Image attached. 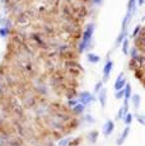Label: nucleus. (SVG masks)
<instances>
[{"instance_id": "nucleus-1", "label": "nucleus", "mask_w": 145, "mask_h": 146, "mask_svg": "<svg viewBox=\"0 0 145 146\" xmlns=\"http://www.w3.org/2000/svg\"><path fill=\"white\" fill-rule=\"evenodd\" d=\"M92 33H93V27L89 26V27L87 28V31L84 32V36H83V47H84V50H85V47L88 46L89 42H90Z\"/></svg>"}, {"instance_id": "nucleus-2", "label": "nucleus", "mask_w": 145, "mask_h": 146, "mask_svg": "<svg viewBox=\"0 0 145 146\" xmlns=\"http://www.w3.org/2000/svg\"><path fill=\"white\" fill-rule=\"evenodd\" d=\"M92 100H93V97H92L88 92H84V93H82V95H80V103H82L84 107L87 104H89Z\"/></svg>"}, {"instance_id": "nucleus-3", "label": "nucleus", "mask_w": 145, "mask_h": 146, "mask_svg": "<svg viewBox=\"0 0 145 146\" xmlns=\"http://www.w3.org/2000/svg\"><path fill=\"white\" fill-rule=\"evenodd\" d=\"M125 84H126V80L124 79V74H120L118 75V79L115 83V90H121L122 88H125Z\"/></svg>"}, {"instance_id": "nucleus-4", "label": "nucleus", "mask_w": 145, "mask_h": 146, "mask_svg": "<svg viewBox=\"0 0 145 146\" xmlns=\"http://www.w3.org/2000/svg\"><path fill=\"white\" fill-rule=\"evenodd\" d=\"M112 66H113L112 61H108V62L106 64L104 69H103V76H104V80H107V78L110 76V72H111V70H112Z\"/></svg>"}, {"instance_id": "nucleus-5", "label": "nucleus", "mask_w": 145, "mask_h": 146, "mask_svg": "<svg viewBox=\"0 0 145 146\" xmlns=\"http://www.w3.org/2000/svg\"><path fill=\"white\" fill-rule=\"evenodd\" d=\"M103 131H104L106 136H108V135L112 133V131H113V122L112 121H108V122L106 123L104 127H103Z\"/></svg>"}, {"instance_id": "nucleus-6", "label": "nucleus", "mask_w": 145, "mask_h": 146, "mask_svg": "<svg viewBox=\"0 0 145 146\" xmlns=\"http://www.w3.org/2000/svg\"><path fill=\"white\" fill-rule=\"evenodd\" d=\"M129 132H130V128H129V127H126V128H125V131H124V132L121 133V136L118 137V140H117V145H120V146H121L122 144H124L125 139H126V137L129 136Z\"/></svg>"}, {"instance_id": "nucleus-7", "label": "nucleus", "mask_w": 145, "mask_h": 146, "mask_svg": "<svg viewBox=\"0 0 145 146\" xmlns=\"http://www.w3.org/2000/svg\"><path fill=\"white\" fill-rule=\"evenodd\" d=\"M106 98H107V92L102 90L101 93H99V103H101V107H104L106 106Z\"/></svg>"}, {"instance_id": "nucleus-8", "label": "nucleus", "mask_w": 145, "mask_h": 146, "mask_svg": "<svg viewBox=\"0 0 145 146\" xmlns=\"http://www.w3.org/2000/svg\"><path fill=\"white\" fill-rule=\"evenodd\" d=\"M124 97H125V99L126 100L131 97V85L130 84H126V88L124 89Z\"/></svg>"}, {"instance_id": "nucleus-9", "label": "nucleus", "mask_w": 145, "mask_h": 146, "mask_svg": "<svg viewBox=\"0 0 145 146\" xmlns=\"http://www.w3.org/2000/svg\"><path fill=\"white\" fill-rule=\"evenodd\" d=\"M132 104L135 108H139V106H140V95L139 94L132 95Z\"/></svg>"}, {"instance_id": "nucleus-10", "label": "nucleus", "mask_w": 145, "mask_h": 146, "mask_svg": "<svg viewBox=\"0 0 145 146\" xmlns=\"http://www.w3.org/2000/svg\"><path fill=\"white\" fill-rule=\"evenodd\" d=\"M88 60L90 61V62L96 64V62H98V61H99V57L97 55H94V53H89V55H88Z\"/></svg>"}, {"instance_id": "nucleus-11", "label": "nucleus", "mask_w": 145, "mask_h": 146, "mask_svg": "<svg viewBox=\"0 0 145 146\" xmlns=\"http://www.w3.org/2000/svg\"><path fill=\"white\" fill-rule=\"evenodd\" d=\"M124 121H125V123H126V125H130V123L132 122V114L127 113L126 117H124Z\"/></svg>"}, {"instance_id": "nucleus-12", "label": "nucleus", "mask_w": 145, "mask_h": 146, "mask_svg": "<svg viewBox=\"0 0 145 146\" xmlns=\"http://www.w3.org/2000/svg\"><path fill=\"white\" fill-rule=\"evenodd\" d=\"M135 1L136 0H130L129 1V13H131V14H132L134 8H135Z\"/></svg>"}, {"instance_id": "nucleus-13", "label": "nucleus", "mask_w": 145, "mask_h": 146, "mask_svg": "<svg viewBox=\"0 0 145 146\" xmlns=\"http://www.w3.org/2000/svg\"><path fill=\"white\" fill-rule=\"evenodd\" d=\"M127 48H129V41L125 40V41H124V44H122V52H124V53H127Z\"/></svg>"}, {"instance_id": "nucleus-14", "label": "nucleus", "mask_w": 145, "mask_h": 146, "mask_svg": "<svg viewBox=\"0 0 145 146\" xmlns=\"http://www.w3.org/2000/svg\"><path fill=\"white\" fill-rule=\"evenodd\" d=\"M125 35H126V31H122L121 35H120L118 38H117V44H120L122 42V40H124V37H125Z\"/></svg>"}, {"instance_id": "nucleus-15", "label": "nucleus", "mask_w": 145, "mask_h": 146, "mask_svg": "<svg viewBox=\"0 0 145 146\" xmlns=\"http://www.w3.org/2000/svg\"><path fill=\"white\" fill-rule=\"evenodd\" d=\"M74 109H75V112H76V113H82L83 109H84V106H83V104H79V106L75 107Z\"/></svg>"}, {"instance_id": "nucleus-16", "label": "nucleus", "mask_w": 145, "mask_h": 146, "mask_svg": "<svg viewBox=\"0 0 145 146\" xmlns=\"http://www.w3.org/2000/svg\"><path fill=\"white\" fill-rule=\"evenodd\" d=\"M122 97H124V89L118 90V92H117V94H116V98H117V99H120V98H122Z\"/></svg>"}, {"instance_id": "nucleus-17", "label": "nucleus", "mask_w": 145, "mask_h": 146, "mask_svg": "<svg viewBox=\"0 0 145 146\" xmlns=\"http://www.w3.org/2000/svg\"><path fill=\"white\" fill-rule=\"evenodd\" d=\"M101 88H102V83H98L96 85V88H94V92H99L101 90Z\"/></svg>"}, {"instance_id": "nucleus-18", "label": "nucleus", "mask_w": 145, "mask_h": 146, "mask_svg": "<svg viewBox=\"0 0 145 146\" xmlns=\"http://www.w3.org/2000/svg\"><path fill=\"white\" fill-rule=\"evenodd\" d=\"M136 117L139 118V122H140L141 125H144V119H143V117H141V116H136Z\"/></svg>"}, {"instance_id": "nucleus-19", "label": "nucleus", "mask_w": 145, "mask_h": 146, "mask_svg": "<svg viewBox=\"0 0 145 146\" xmlns=\"http://www.w3.org/2000/svg\"><path fill=\"white\" fill-rule=\"evenodd\" d=\"M139 31H140V27H136V29L134 31V33H132V35H134V37H135V36H136V33H138Z\"/></svg>"}, {"instance_id": "nucleus-20", "label": "nucleus", "mask_w": 145, "mask_h": 146, "mask_svg": "<svg viewBox=\"0 0 145 146\" xmlns=\"http://www.w3.org/2000/svg\"><path fill=\"white\" fill-rule=\"evenodd\" d=\"M143 3H144V0H139V5H143Z\"/></svg>"}]
</instances>
